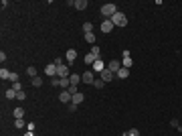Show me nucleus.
Wrapping results in <instances>:
<instances>
[{
  "label": "nucleus",
  "mask_w": 182,
  "mask_h": 136,
  "mask_svg": "<svg viewBox=\"0 0 182 136\" xmlns=\"http://www.w3.org/2000/svg\"><path fill=\"white\" fill-rule=\"evenodd\" d=\"M115 12H117V6L115 4H111V2H107V4H103L101 6V16L107 21V18H111Z\"/></svg>",
  "instance_id": "1"
},
{
  "label": "nucleus",
  "mask_w": 182,
  "mask_h": 136,
  "mask_svg": "<svg viewBox=\"0 0 182 136\" xmlns=\"http://www.w3.org/2000/svg\"><path fill=\"white\" fill-rule=\"evenodd\" d=\"M109 21H111V23H114V26H125V24H127V16H125L124 12H115L114 16H111V18H109Z\"/></svg>",
  "instance_id": "2"
},
{
  "label": "nucleus",
  "mask_w": 182,
  "mask_h": 136,
  "mask_svg": "<svg viewBox=\"0 0 182 136\" xmlns=\"http://www.w3.org/2000/svg\"><path fill=\"white\" fill-rule=\"evenodd\" d=\"M122 55H124V59H122V67H132V65H134V59H132V57H130V51H127V49H125L124 53H122Z\"/></svg>",
  "instance_id": "3"
},
{
  "label": "nucleus",
  "mask_w": 182,
  "mask_h": 136,
  "mask_svg": "<svg viewBox=\"0 0 182 136\" xmlns=\"http://www.w3.org/2000/svg\"><path fill=\"white\" fill-rule=\"evenodd\" d=\"M57 71H59V67L55 65V63H49L45 67V75H49V77H57Z\"/></svg>",
  "instance_id": "4"
},
{
  "label": "nucleus",
  "mask_w": 182,
  "mask_h": 136,
  "mask_svg": "<svg viewBox=\"0 0 182 136\" xmlns=\"http://www.w3.org/2000/svg\"><path fill=\"white\" fill-rule=\"evenodd\" d=\"M107 69H109V71H111V73H117V71H119V69H122V63H119V61H117V59H111V61H109V63H107Z\"/></svg>",
  "instance_id": "5"
},
{
  "label": "nucleus",
  "mask_w": 182,
  "mask_h": 136,
  "mask_svg": "<svg viewBox=\"0 0 182 136\" xmlns=\"http://www.w3.org/2000/svg\"><path fill=\"white\" fill-rule=\"evenodd\" d=\"M57 77H71V71H69V65H59V71H57Z\"/></svg>",
  "instance_id": "6"
},
{
  "label": "nucleus",
  "mask_w": 182,
  "mask_h": 136,
  "mask_svg": "<svg viewBox=\"0 0 182 136\" xmlns=\"http://www.w3.org/2000/svg\"><path fill=\"white\" fill-rule=\"evenodd\" d=\"M81 81H83V83H91V85H93V81H95V75H93V71H85V73L81 75Z\"/></svg>",
  "instance_id": "7"
},
{
  "label": "nucleus",
  "mask_w": 182,
  "mask_h": 136,
  "mask_svg": "<svg viewBox=\"0 0 182 136\" xmlns=\"http://www.w3.org/2000/svg\"><path fill=\"white\" fill-rule=\"evenodd\" d=\"M99 75H101V79L105 81V83H107V81H111V79H114V77H115V73H111V71H109V69H107V67L103 69V71H101V73H99Z\"/></svg>",
  "instance_id": "8"
},
{
  "label": "nucleus",
  "mask_w": 182,
  "mask_h": 136,
  "mask_svg": "<svg viewBox=\"0 0 182 136\" xmlns=\"http://www.w3.org/2000/svg\"><path fill=\"white\" fill-rule=\"evenodd\" d=\"M71 98H73V96H71L67 90H63L59 93V102H63V104H71Z\"/></svg>",
  "instance_id": "9"
},
{
  "label": "nucleus",
  "mask_w": 182,
  "mask_h": 136,
  "mask_svg": "<svg viewBox=\"0 0 182 136\" xmlns=\"http://www.w3.org/2000/svg\"><path fill=\"white\" fill-rule=\"evenodd\" d=\"M65 59H67V65H71V63L77 59V51H75V49H69L67 53H65Z\"/></svg>",
  "instance_id": "10"
},
{
  "label": "nucleus",
  "mask_w": 182,
  "mask_h": 136,
  "mask_svg": "<svg viewBox=\"0 0 182 136\" xmlns=\"http://www.w3.org/2000/svg\"><path fill=\"white\" fill-rule=\"evenodd\" d=\"M114 31V23L107 18V21H103L101 23V33H111Z\"/></svg>",
  "instance_id": "11"
},
{
  "label": "nucleus",
  "mask_w": 182,
  "mask_h": 136,
  "mask_svg": "<svg viewBox=\"0 0 182 136\" xmlns=\"http://www.w3.org/2000/svg\"><path fill=\"white\" fill-rule=\"evenodd\" d=\"M91 67H93V71H97V73H101L103 69H105V63H103L101 59H97V61H95V63H93Z\"/></svg>",
  "instance_id": "12"
},
{
  "label": "nucleus",
  "mask_w": 182,
  "mask_h": 136,
  "mask_svg": "<svg viewBox=\"0 0 182 136\" xmlns=\"http://www.w3.org/2000/svg\"><path fill=\"white\" fill-rule=\"evenodd\" d=\"M73 6L77 10H85L87 8V0H73Z\"/></svg>",
  "instance_id": "13"
},
{
  "label": "nucleus",
  "mask_w": 182,
  "mask_h": 136,
  "mask_svg": "<svg viewBox=\"0 0 182 136\" xmlns=\"http://www.w3.org/2000/svg\"><path fill=\"white\" fill-rule=\"evenodd\" d=\"M115 75H117L119 79H127V75H130V69H127V67H122L117 73H115Z\"/></svg>",
  "instance_id": "14"
},
{
  "label": "nucleus",
  "mask_w": 182,
  "mask_h": 136,
  "mask_svg": "<svg viewBox=\"0 0 182 136\" xmlns=\"http://www.w3.org/2000/svg\"><path fill=\"white\" fill-rule=\"evenodd\" d=\"M83 100H85V96H83L81 91H77V93H75V96L71 98V102H73V104H77V106H79V104L83 102Z\"/></svg>",
  "instance_id": "15"
},
{
  "label": "nucleus",
  "mask_w": 182,
  "mask_h": 136,
  "mask_svg": "<svg viewBox=\"0 0 182 136\" xmlns=\"http://www.w3.org/2000/svg\"><path fill=\"white\" fill-rule=\"evenodd\" d=\"M95 61H97V57L93 55V53H87V55H85V65H93Z\"/></svg>",
  "instance_id": "16"
},
{
  "label": "nucleus",
  "mask_w": 182,
  "mask_h": 136,
  "mask_svg": "<svg viewBox=\"0 0 182 136\" xmlns=\"http://www.w3.org/2000/svg\"><path fill=\"white\" fill-rule=\"evenodd\" d=\"M69 81H71V85H79V81H81V75H77V73H71V77H69Z\"/></svg>",
  "instance_id": "17"
},
{
  "label": "nucleus",
  "mask_w": 182,
  "mask_h": 136,
  "mask_svg": "<svg viewBox=\"0 0 182 136\" xmlns=\"http://www.w3.org/2000/svg\"><path fill=\"white\" fill-rule=\"evenodd\" d=\"M12 116H14L16 120H18V118H24V110L20 108V106H18V108H14V112H12Z\"/></svg>",
  "instance_id": "18"
},
{
  "label": "nucleus",
  "mask_w": 182,
  "mask_h": 136,
  "mask_svg": "<svg viewBox=\"0 0 182 136\" xmlns=\"http://www.w3.org/2000/svg\"><path fill=\"white\" fill-rule=\"evenodd\" d=\"M31 83H33V87H41V85H43V77H39V75H36V77L31 79Z\"/></svg>",
  "instance_id": "19"
},
{
  "label": "nucleus",
  "mask_w": 182,
  "mask_h": 136,
  "mask_svg": "<svg viewBox=\"0 0 182 136\" xmlns=\"http://www.w3.org/2000/svg\"><path fill=\"white\" fill-rule=\"evenodd\" d=\"M85 41H87L89 45H95V35L93 33H85Z\"/></svg>",
  "instance_id": "20"
},
{
  "label": "nucleus",
  "mask_w": 182,
  "mask_h": 136,
  "mask_svg": "<svg viewBox=\"0 0 182 136\" xmlns=\"http://www.w3.org/2000/svg\"><path fill=\"white\" fill-rule=\"evenodd\" d=\"M6 100H16V91L12 90V87L6 90Z\"/></svg>",
  "instance_id": "21"
},
{
  "label": "nucleus",
  "mask_w": 182,
  "mask_h": 136,
  "mask_svg": "<svg viewBox=\"0 0 182 136\" xmlns=\"http://www.w3.org/2000/svg\"><path fill=\"white\" fill-rule=\"evenodd\" d=\"M8 77H10V71H8V69H0V79H8Z\"/></svg>",
  "instance_id": "22"
},
{
  "label": "nucleus",
  "mask_w": 182,
  "mask_h": 136,
  "mask_svg": "<svg viewBox=\"0 0 182 136\" xmlns=\"http://www.w3.org/2000/svg\"><path fill=\"white\" fill-rule=\"evenodd\" d=\"M59 87H65V90H69V87H71V81H69V77H63V79H61V85H59Z\"/></svg>",
  "instance_id": "23"
},
{
  "label": "nucleus",
  "mask_w": 182,
  "mask_h": 136,
  "mask_svg": "<svg viewBox=\"0 0 182 136\" xmlns=\"http://www.w3.org/2000/svg\"><path fill=\"white\" fill-rule=\"evenodd\" d=\"M16 100H18V102H23V100H26V91H24V90L16 91Z\"/></svg>",
  "instance_id": "24"
},
{
  "label": "nucleus",
  "mask_w": 182,
  "mask_h": 136,
  "mask_svg": "<svg viewBox=\"0 0 182 136\" xmlns=\"http://www.w3.org/2000/svg\"><path fill=\"white\" fill-rule=\"evenodd\" d=\"M103 85H105V81H103L101 77H99V79H95V81H93V87H97V90H101Z\"/></svg>",
  "instance_id": "25"
},
{
  "label": "nucleus",
  "mask_w": 182,
  "mask_h": 136,
  "mask_svg": "<svg viewBox=\"0 0 182 136\" xmlns=\"http://www.w3.org/2000/svg\"><path fill=\"white\" fill-rule=\"evenodd\" d=\"M91 53H93V55H95L97 59H99V57H101V55H99V53H101V49H99L97 45H93V47H91Z\"/></svg>",
  "instance_id": "26"
},
{
  "label": "nucleus",
  "mask_w": 182,
  "mask_h": 136,
  "mask_svg": "<svg viewBox=\"0 0 182 136\" xmlns=\"http://www.w3.org/2000/svg\"><path fill=\"white\" fill-rule=\"evenodd\" d=\"M83 33H93V24L85 23V24H83Z\"/></svg>",
  "instance_id": "27"
},
{
  "label": "nucleus",
  "mask_w": 182,
  "mask_h": 136,
  "mask_svg": "<svg viewBox=\"0 0 182 136\" xmlns=\"http://www.w3.org/2000/svg\"><path fill=\"white\" fill-rule=\"evenodd\" d=\"M26 73L31 75V79H33V77H36V67H33V65H31V67L26 69Z\"/></svg>",
  "instance_id": "28"
},
{
  "label": "nucleus",
  "mask_w": 182,
  "mask_h": 136,
  "mask_svg": "<svg viewBox=\"0 0 182 136\" xmlns=\"http://www.w3.org/2000/svg\"><path fill=\"white\" fill-rule=\"evenodd\" d=\"M8 81L16 83V81H18V73H16V71H10V77H8Z\"/></svg>",
  "instance_id": "29"
},
{
  "label": "nucleus",
  "mask_w": 182,
  "mask_h": 136,
  "mask_svg": "<svg viewBox=\"0 0 182 136\" xmlns=\"http://www.w3.org/2000/svg\"><path fill=\"white\" fill-rule=\"evenodd\" d=\"M51 83H53V87L61 85V77H51Z\"/></svg>",
  "instance_id": "30"
},
{
  "label": "nucleus",
  "mask_w": 182,
  "mask_h": 136,
  "mask_svg": "<svg viewBox=\"0 0 182 136\" xmlns=\"http://www.w3.org/2000/svg\"><path fill=\"white\" fill-rule=\"evenodd\" d=\"M14 126H16V128H24V120H23V118L14 120Z\"/></svg>",
  "instance_id": "31"
},
{
  "label": "nucleus",
  "mask_w": 182,
  "mask_h": 136,
  "mask_svg": "<svg viewBox=\"0 0 182 136\" xmlns=\"http://www.w3.org/2000/svg\"><path fill=\"white\" fill-rule=\"evenodd\" d=\"M127 134H130V136H140V130H138V128H130Z\"/></svg>",
  "instance_id": "32"
},
{
  "label": "nucleus",
  "mask_w": 182,
  "mask_h": 136,
  "mask_svg": "<svg viewBox=\"0 0 182 136\" xmlns=\"http://www.w3.org/2000/svg\"><path fill=\"white\" fill-rule=\"evenodd\" d=\"M12 90H14V91H20V90H23V85L16 81V83H12Z\"/></svg>",
  "instance_id": "33"
},
{
  "label": "nucleus",
  "mask_w": 182,
  "mask_h": 136,
  "mask_svg": "<svg viewBox=\"0 0 182 136\" xmlns=\"http://www.w3.org/2000/svg\"><path fill=\"white\" fill-rule=\"evenodd\" d=\"M53 63H55V65H65V61H63V59H61V57H57V59H55V61H53Z\"/></svg>",
  "instance_id": "34"
},
{
  "label": "nucleus",
  "mask_w": 182,
  "mask_h": 136,
  "mask_svg": "<svg viewBox=\"0 0 182 136\" xmlns=\"http://www.w3.org/2000/svg\"><path fill=\"white\" fill-rule=\"evenodd\" d=\"M69 93H71V96H75V93H77V85H71V87H69Z\"/></svg>",
  "instance_id": "35"
},
{
  "label": "nucleus",
  "mask_w": 182,
  "mask_h": 136,
  "mask_svg": "<svg viewBox=\"0 0 182 136\" xmlns=\"http://www.w3.org/2000/svg\"><path fill=\"white\" fill-rule=\"evenodd\" d=\"M75 110H77V104L71 102V104H69V112H75Z\"/></svg>",
  "instance_id": "36"
},
{
  "label": "nucleus",
  "mask_w": 182,
  "mask_h": 136,
  "mask_svg": "<svg viewBox=\"0 0 182 136\" xmlns=\"http://www.w3.org/2000/svg\"><path fill=\"white\" fill-rule=\"evenodd\" d=\"M34 128H36V126H34V122H31V124L26 126V130H31V132H34Z\"/></svg>",
  "instance_id": "37"
},
{
  "label": "nucleus",
  "mask_w": 182,
  "mask_h": 136,
  "mask_svg": "<svg viewBox=\"0 0 182 136\" xmlns=\"http://www.w3.org/2000/svg\"><path fill=\"white\" fill-rule=\"evenodd\" d=\"M24 136H34V132H31V130H26V134Z\"/></svg>",
  "instance_id": "38"
},
{
  "label": "nucleus",
  "mask_w": 182,
  "mask_h": 136,
  "mask_svg": "<svg viewBox=\"0 0 182 136\" xmlns=\"http://www.w3.org/2000/svg\"><path fill=\"white\" fill-rule=\"evenodd\" d=\"M122 136H130V134H127V132H124V134H122Z\"/></svg>",
  "instance_id": "39"
}]
</instances>
